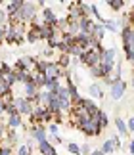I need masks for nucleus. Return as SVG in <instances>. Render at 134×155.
<instances>
[{
    "label": "nucleus",
    "instance_id": "1",
    "mask_svg": "<svg viewBox=\"0 0 134 155\" xmlns=\"http://www.w3.org/2000/svg\"><path fill=\"white\" fill-rule=\"evenodd\" d=\"M25 23H14V25H8V33H6V42L8 44H21L23 37H25Z\"/></svg>",
    "mask_w": 134,
    "mask_h": 155
},
{
    "label": "nucleus",
    "instance_id": "2",
    "mask_svg": "<svg viewBox=\"0 0 134 155\" xmlns=\"http://www.w3.org/2000/svg\"><path fill=\"white\" fill-rule=\"evenodd\" d=\"M36 61L39 58H33V56H23L15 61L14 65V71H25V73H35L36 71Z\"/></svg>",
    "mask_w": 134,
    "mask_h": 155
},
{
    "label": "nucleus",
    "instance_id": "3",
    "mask_svg": "<svg viewBox=\"0 0 134 155\" xmlns=\"http://www.w3.org/2000/svg\"><path fill=\"white\" fill-rule=\"evenodd\" d=\"M79 130H81L82 134H86V136H100L102 134V128L90 117H82L81 121H79Z\"/></svg>",
    "mask_w": 134,
    "mask_h": 155
},
{
    "label": "nucleus",
    "instance_id": "4",
    "mask_svg": "<svg viewBox=\"0 0 134 155\" xmlns=\"http://www.w3.org/2000/svg\"><path fill=\"white\" fill-rule=\"evenodd\" d=\"M36 4L35 2H25L23 6V10L19 12V15H17V21L21 23H29V21H35L36 19Z\"/></svg>",
    "mask_w": 134,
    "mask_h": 155
},
{
    "label": "nucleus",
    "instance_id": "5",
    "mask_svg": "<svg viewBox=\"0 0 134 155\" xmlns=\"http://www.w3.org/2000/svg\"><path fill=\"white\" fill-rule=\"evenodd\" d=\"M79 61L84 63L88 69H90V67H96V65H100V54L94 52V50H84L82 56L79 58Z\"/></svg>",
    "mask_w": 134,
    "mask_h": 155
},
{
    "label": "nucleus",
    "instance_id": "6",
    "mask_svg": "<svg viewBox=\"0 0 134 155\" xmlns=\"http://www.w3.org/2000/svg\"><path fill=\"white\" fill-rule=\"evenodd\" d=\"M15 105H17L19 115H29V117H31L33 111H35V104L29 98H25V96H23V98H17L15 96Z\"/></svg>",
    "mask_w": 134,
    "mask_h": 155
},
{
    "label": "nucleus",
    "instance_id": "7",
    "mask_svg": "<svg viewBox=\"0 0 134 155\" xmlns=\"http://www.w3.org/2000/svg\"><path fill=\"white\" fill-rule=\"evenodd\" d=\"M125 90H126V82L121 79V81L113 82V84L109 86V98L115 100V102H119V100L125 96Z\"/></svg>",
    "mask_w": 134,
    "mask_h": 155
},
{
    "label": "nucleus",
    "instance_id": "8",
    "mask_svg": "<svg viewBox=\"0 0 134 155\" xmlns=\"http://www.w3.org/2000/svg\"><path fill=\"white\" fill-rule=\"evenodd\" d=\"M46 79L48 81H62L63 79V69L59 67V65L56 61H50L48 63V67H46Z\"/></svg>",
    "mask_w": 134,
    "mask_h": 155
},
{
    "label": "nucleus",
    "instance_id": "9",
    "mask_svg": "<svg viewBox=\"0 0 134 155\" xmlns=\"http://www.w3.org/2000/svg\"><path fill=\"white\" fill-rule=\"evenodd\" d=\"M59 31H58V27H54V25H46V23H40V27H39V35H40V40H50L52 37H56Z\"/></svg>",
    "mask_w": 134,
    "mask_h": 155
},
{
    "label": "nucleus",
    "instance_id": "10",
    "mask_svg": "<svg viewBox=\"0 0 134 155\" xmlns=\"http://www.w3.org/2000/svg\"><path fill=\"white\" fill-rule=\"evenodd\" d=\"M31 140H35L36 144H40V142L48 140L46 127H42V124H39V127H31Z\"/></svg>",
    "mask_w": 134,
    "mask_h": 155
},
{
    "label": "nucleus",
    "instance_id": "11",
    "mask_svg": "<svg viewBox=\"0 0 134 155\" xmlns=\"http://www.w3.org/2000/svg\"><path fill=\"white\" fill-rule=\"evenodd\" d=\"M23 92H25V98H29L33 102V100L39 96V92H40V88L36 86V82L31 79L29 82H25V84H23Z\"/></svg>",
    "mask_w": 134,
    "mask_h": 155
},
{
    "label": "nucleus",
    "instance_id": "12",
    "mask_svg": "<svg viewBox=\"0 0 134 155\" xmlns=\"http://www.w3.org/2000/svg\"><path fill=\"white\" fill-rule=\"evenodd\" d=\"M115 56H117V50L115 48H103V52L100 54V63L115 65Z\"/></svg>",
    "mask_w": 134,
    "mask_h": 155
},
{
    "label": "nucleus",
    "instance_id": "13",
    "mask_svg": "<svg viewBox=\"0 0 134 155\" xmlns=\"http://www.w3.org/2000/svg\"><path fill=\"white\" fill-rule=\"evenodd\" d=\"M42 21L46 23V25H54L56 27L58 25V17H56V14H54V10L52 8H42Z\"/></svg>",
    "mask_w": 134,
    "mask_h": 155
},
{
    "label": "nucleus",
    "instance_id": "14",
    "mask_svg": "<svg viewBox=\"0 0 134 155\" xmlns=\"http://www.w3.org/2000/svg\"><path fill=\"white\" fill-rule=\"evenodd\" d=\"M90 119H92V121H94L96 124H98V127H100L102 130H103V128H106L107 124H109V117H107V113H106V111H102V109H100L98 113H94V115L90 117Z\"/></svg>",
    "mask_w": 134,
    "mask_h": 155
},
{
    "label": "nucleus",
    "instance_id": "15",
    "mask_svg": "<svg viewBox=\"0 0 134 155\" xmlns=\"http://www.w3.org/2000/svg\"><path fill=\"white\" fill-rule=\"evenodd\" d=\"M117 81H121V63H117L115 65V69L111 71V73H109L106 79H103V82H106L107 86H111L113 82H117Z\"/></svg>",
    "mask_w": 134,
    "mask_h": 155
},
{
    "label": "nucleus",
    "instance_id": "16",
    "mask_svg": "<svg viewBox=\"0 0 134 155\" xmlns=\"http://www.w3.org/2000/svg\"><path fill=\"white\" fill-rule=\"evenodd\" d=\"M67 90H69V98H71V102L73 104H79L81 102V94H79V88H77V84L73 81H67Z\"/></svg>",
    "mask_w": 134,
    "mask_h": 155
},
{
    "label": "nucleus",
    "instance_id": "17",
    "mask_svg": "<svg viewBox=\"0 0 134 155\" xmlns=\"http://www.w3.org/2000/svg\"><path fill=\"white\" fill-rule=\"evenodd\" d=\"M75 42L79 46H82L84 50H88L90 48V42H92V35H88V33H79L77 37H75Z\"/></svg>",
    "mask_w": 134,
    "mask_h": 155
},
{
    "label": "nucleus",
    "instance_id": "18",
    "mask_svg": "<svg viewBox=\"0 0 134 155\" xmlns=\"http://www.w3.org/2000/svg\"><path fill=\"white\" fill-rule=\"evenodd\" d=\"M94 23H96V21H92L90 17H81V21H79V29H81V33H88V35H90V31H92V27H94Z\"/></svg>",
    "mask_w": 134,
    "mask_h": 155
},
{
    "label": "nucleus",
    "instance_id": "19",
    "mask_svg": "<svg viewBox=\"0 0 134 155\" xmlns=\"http://www.w3.org/2000/svg\"><path fill=\"white\" fill-rule=\"evenodd\" d=\"M12 86L8 81L4 79V77H0V98H4V96H8V94H12Z\"/></svg>",
    "mask_w": 134,
    "mask_h": 155
},
{
    "label": "nucleus",
    "instance_id": "20",
    "mask_svg": "<svg viewBox=\"0 0 134 155\" xmlns=\"http://www.w3.org/2000/svg\"><path fill=\"white\" fill-rule=\"evenodd\" d=\"M21 115H12V117H8V123H6V124H8V128L10 130H17V128H19L21 127Z\"/></svg>",
    "mask_w": 134,
    "mask_h": 155
},
{
    "label": "nucleus",
    "instance_id": "21",
    "mask_svg": "<svg viewBox=\"0 0 134 155\" xmlns=\"http://www.w3.org/2000/svg\"><path fill=\"white\" fill-rule=\"evenodd\" d=\"M115 127H117V132L119 134H123V136L129 134V124H126L121 117H115Z\"/></svg>",
    "mask_w": 134,
    "mask_h": 155
},
{
    "label": "nucleus",
    "instance_id": "22",
    "mask_svg": "<svg viewBox=\"0 0 134 155\" xmlns=\"http://www.w3.org/2000/svg\"><path fill=\"white\" fill-rule=\"evenodd\" d=\"M33 81L36 82V86H39L40 90H44V86H46V75H44V73L35 71V73H33Z\"/></svg>",
    "mask_w": 134,
    "mask_h": 155
},
{
    "label": "nucleus",
    "instance_id": "23",
    "mask_svg": "<svg viewBox=\"0 0 134 155\" xmlns=\"http://www.w3.org/2000/svg\"><path fill=\"white\" fill-rule=\"evenodd\" d=\"M88 94H90L92 98H96V100H102V98H103V92H102V88H100L98 84H96V82L88 86Z\"/></svg>",
    "mask_w": 134,
    "mask_h": 155
},
{
    "label": "nucleus",
    "instance_id": "24",
    "mask_svg": "<svg viewBox=\"0 0 134 155\" xmlns=\"http://www.w3.org/2000/svg\"><path fill=\"white\" fill-rule=\"evenodd\" d=\"M90 75H92L94 79H106V71H103L102 63L96 65V67H90Z\"/></svg>",
    "mask_w": 134,
    "mask_h": 155
},
{
    "label": "nucleus",
    "instance_id": "25",
    "mask_svg": "<svg viewBox=\"0 0 134 155\" xmlns=\"http://www.w3.org/2000/svg\"><path fill=\"white\" fill-rule=\"evenodd\" d=\"M59 44H62V33H58L56 37H52L50 40H48V48L50 50H58Z\"/></svg>",
    "mask_w": 134,
    "mask_h": 155
},
{
    "label": "nucleus",
    "instance_id": "26",
    "mask_svg": "<svg viewBox=\"0 0 134 155\" xmlns=\"http://www.w3.org/2000/svg\"><path fill=\"white\" fill-rule=\"evenodd\" d=\"M102 151L106 153V155H111V153L115 151V146H113V140H111V138L103 142V146H102Z\"/></svg>",
    "mask_w": 134,
    "mask_h": 155
},
{
    "label": "nucleus",
    "instance_id": "27",
    "mask_svg": "<svg viewBox=\"0 0 134 155\" xmlns=\"http://www.w3.org/2000/svg\"><path fill=\"white\" fill-rule=\"evenodd\" d=\"M125 6V0H107V8H111L113 12H119Z\"/></svg>",
    "mask_w": 134,
    "mask_h": 155
},
{
    "label": "nucleus",
    "instance_id": "28",
    "mask_svg": "<svg viewBox=\"0 0 134 155\" xmlns=\"http://www.w3.org/2000/svg\"><path fill=\"white\" fill-rule=\"evenodd\" d=\"M82 52H84V48L82 46H79L77 42L71 46V50H69V56H73V58H81L82 56Z\"/></svg>",
    "mask_w": 134,
    "mask_h": 155
},
{
    "label": "nucleus",
    "instance_id": "29",
    "mask_svg": "<svg viewBox=\"0 0 134 155\" xmlns=\"http://www.w3.org/2000/svg\"><path fill=\"white\" fill-rule=\"evenodd\" d=\"M39 150H40L42 155H46L48 151H52V150H54V146L50 144V140H44V142H40V144H39Z\"/></svg>",
    "mask_w": 134,
    "mask_h": 155
},
{
    "label": "nucleus",
    "instance_id": "30",
    "mask_svg": "<svg viewBox=\"0 0 134 155\" xmlns=\"http://www.w3.org/2000/svg\"><path fill=\"white\" fill-rule=\"evenodd\" d=\"M103 29L106 31H109V33H115V31H119V23H115V21H103Z\"/></svg>",
    "mask_w": 134,
    "mask_h": 155
},
{
    "label": "nucleus",
    "instance_id": "31",
    "mask_svg": "<svg viewBox=\"0 0 134 155\" xmlns=\"http://www.w3.org/2000/svg\"><path fill=\"white\" fill-rule=\"evenodd\" d=\"M67 150H69V153H73V155H82L81 153V146H79L77 142H69V144H67Z\"/></svg>",
    "mask_w": 134,
    "mask_h": 155
},
{
    "label": "nucleus",
    "instance_id": "32",
    "mask_svg": "<svg viewBox=\"0 0 134 155\" xmlns=\"http://www.w3.org/2000/svg\"><path fill=\"white\" fill-rule=\"evenodd\" d=\"M6 113H8V117H12V115H19V111H17V105H15V102H12V104H6Z\"/></svg>",
    "mask_w": 134,
    "mask_h": 155
},
{
    "label": "nucleus",
    "instance_id": "33",
    "mask_svg": "<svg viewBox=\"0 0 134 155\" xmlns=\"http://www.w3.org/2000/svg\"><path fill=\"white\" fill-rule=\"evenodd\" d=\"M12 71H14V67H10L8 63H4V61L0 63V73H2V77H6V75H10Z\"/></svg>",
    "mask_w": 134,
    "mask_h": 155
},
{
    "label": "nucleus",
    "instance_id": "34",
    "mask_svg": "<svg viewBox=\"0 0 134 155\" xmlns=\"http://www.w3.org/2000/svg\"><path fill=\"white\" fill-rule=\"evenodd\" d=\"M17 155H33V151H31V147H29V146L23 144V146L17 147Z\"/></svg>",
    "mask_w": 134,
    "mask_h": 155
},
{
    "label": "nucleus",
    "instance_id": "35",
    "mask_svg": "<svg viewBox=\"0 0 134 155\" xmlns=\"http://www.w3.org/2000/svg\"><path fill=\"white\" fill-rule=\"evenodd\" d=\"M4 79H6V81H8V82H10V84H12V86H14V84H15V82H17V75H15V71H12V73H10V75H6V77H4Z\"/></svg>",
    "mask_w": 134,
    "mask_h": 155
},
{
    "label": "nucleus",
    "instance_id": "36",
    "mask_svg": "<svg viewBox=\"0 0 134 155\" xmlns=\"http://www.w3.org/2000/svg\"><path fill=\"white\" fill-rule=\"evenodd\" d=\"M48 130H50V134H52V136H58V132H59V127H58L56 123H50V124H48Z\"/></svg>",
    "mask_w": 134,
    "mask_h": 155
},
{
    "label": "nucleus",
    "instance_id": "37",
    "mask_svg": "<svg viewBox=\"0 0 134 155\" xmlns=\"http://www.w3.org/2000/svg\"><path fill=\"white\" fill-rule=\"evenodd\" d=\"M0 155H14V147H10V146L0 147Z\"/></svg>",
    "mask_w": 134,
    "mask_h": 155
},
{
    "label": "nucleus",
    "instance_id": "38",
    "mask_svg": "<svg viewBox=\"0 0 134 155\" xmlns=\"http://www.w3.org/2000/svg\"><path fill=\"white\" fill-rule=\"evenodd\" d=\"M6 33H8V25H0V44L2 40H6Z\"/></svg>",
    "mask_w": 134,
    "mask_h": 155
},
{
    "label": "nucleus",
    "instance_id": "39",
    "mask_svg": "<svg viewBox=\"0 0 134 155\" xmlns=\"http://www.w3.org/2000/svg\"><path fill=\"white\" fill-rule=\"evenodd\" d=\"M111 140H113V146H115V150H121L123 147V144H121V140H119V136L115 134V136H111Z\"/></svg>",
    "mask_w": 134,
    "mask_h": 155
},
{
    "label": "nucleus",
    "instance_id": "40",
    "mask_svg": "<svg viewBox=\"0 0 134 155\" xmlns=\"http://www.w3.org/2000/svg\"><path fill=\"white\" fill-rule=\"evenodd\" d=\"M81 153L90 155V153H92V150H90V146H88V144H82V146H81Z\"/></svg>",
    "mask_w": 134,
    "mask_h": 155
},
{
    "label": "nucleus",
    "instance_id": "41",
    "mask_svg": "<svg viewBox=\"0 0 134 155\" xmlns=\"http://www.w3.org/2000/svg\"><path fill=\"white\" fill-rule=\"evenodd\" d=\"M126 124H129V132H134V117H130L126 121Z\"/></svg>",
    "mask_w": 134,
    "mask_h": 155
},
{
    "label": "nucleus",
    "instance_id": "42",
    "mask_svg": "<svg viewBox=\"0 0 134 155\" xmlns=\"http://www.w3.org/2000/svg\"><path fill=\"white\" fill-rule=\"evenodd\" d=\"M52 54H54V50H50V48H44V50H42V58H50Z\"/></svg>",
    "mask_w": 134,
    "mask_h": 155
},
{
    "label": "nucleus",
    "instance_id": "43",
    "mask_svg": "<svg viewBox=\"0 0 134 155\" xmlns=\"http://www.w3.org/2000/svg\"><path fill=\"white\" fill-rule=\"evenodd\" d=\"M2 113H6V102H4V98H0V115Z\"/></svg>",
    "mask_w": 134,
    "mask_h": 155
},
{
    "label": "nucleus",
    "instance_id": "44",
    "mask_svg": "<svg viewBox=\"0 0 134 155\" xmlns=\"http://www.w3.org/2000/svg\"><path fill=\"white\" fill-rule=\"evenodd\" d=\"M129 151H130V155H134V140L129 142Z\"/></svg>",
    "mask_w": 134,
    "mask_h": 155
},
{
    "label": "nucleus",
    "instance_id": "45",
    "mask_svg": "<svg viewBox=\"0 0 134 155\" xmlns=\"http://www.w3.org/2000/svg\"><path fill=\"white\" fill-rule=\"evenodd\" d=\"M52 140L56 142V144H62V138H59V136H52Z\"/></svg>",
    "mask_w": 134,
    "mask_h": 155
},
{
    "label": "nucleus",
    "instance_id": "46",
    "mask_svg": "<svg viewBox=\"0 0 134 155\" xmlns=\"http://www.w3.org/2000/svg\"><path fill=\"white\" fill-rule=\"evenodd\" d=\"M46 155H58V151H56V147H54V150H52V151H48Z\"/></svg>",
    "mask_w": 134,
    "mask_h": 155
},
{
    "label": "nucleus",
    "instance_id": "47",
    "mask_svg": "<svg viewBox=\"0 0 134 155\" xmlns=\"http://www.w3.org/2000/svg\"><path fill=\"white\" fill-rule=\"evenodd\" d=\"M2 146H4V140H2V138H0V147H2Z\"/></svg>",
    "mask_w": 134,
    "mask_h": 155
},
{
    "label": "nucleus",
    "instance_id": "48",
    "mask_svg": "<svg viewBox=\"0 0 134 155\" xmlns=\"http://www.w3.org/2000/svg\"><path fill=\"white\" fill-rule=\"evenodd\" d=\"M130 84H132V88H134V77H132V81H130Z\"/></svg>",
    "mask_w": 134,
    "mask_h": 155
},
{
    "label": "nucleus",
    "instance_id": "49",
    "mask_svg": "<svg viewBox=\"0 0 134 155\" xmlns=\"http://www.w3.org/2000/svg\"><path fill=\"white\" fill-rule=\"evenodd\" d=\"M90 155H96V153H94V151H92V153H90Z\"/></svg>",
    "mask_w": 134,
    "mask_h": 155
},
{
    "label": "nucleus",
    "instance_id": "50",
    "mask_svg": "<svg viewBox=\"0 0 134 155\" xmlns=\"http://www.w3.org/2000/svg\"><path fill=\"white\" fill-rule=\"evenodd\" d=\"M0 77H2V73H0Z\"/></svg>",
    "mask_w": 134,
    "mask_h": 155
},
{
    "label": "nucleus",
    "instance_id": "51",
    "mask_svg": "<svg viewBox=\"0 0 134 155\" xmlns=\"http://www.w3.org/2000/svg\"><path fill=\"white\" fill-rule=\"evenodd\" d=\"M0 123H2V121H0Z\"/></svg>",
    "mask_w": 134,
    "mask_h": 155
}]
</instances>
